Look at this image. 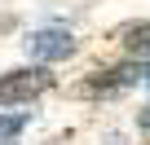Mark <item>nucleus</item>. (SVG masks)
Listing matches in <instances>:
<instances>
[{
    "instance_id": "1",
    "label": "nucleus",
    "mask_w": 150,
    "mask_h": 145,
    "mask_svg": "<svg viewBox=\"0 0 150 145\" xmlns=\"http://www.w3.org/2000/svg\"><path fill=\"white\" fill-rule=\"evenodd\" d=\"M53 88V75L44 66H22V70H9L0 75V106H22V101H35L40 92Z\"/></svg>"
},
{
    "instance_id": "2",
    "label": "nucleus",
    "mask_w": 150,
    "mask_h": 145,
    "mask_svg": "<svg viewBox=\"0 0 150 145\" xmlns=\"http://www.w3.org/2000/svg\"><path fill=\"white\" fill-rule=\"evenodd\" d=\"M27 53L35 62H62V57L75 53V35L66 27H40V31L27 35Z\"/></svg>"
},
{
    "instance_id": "3",
    "label": "nucleus",
    "mask_w": 150,
    "mask_h": 145,
    "mask_svg": "<svg viewBox=\"0 0 150 145\" xmlns=\"http://www.w3.org/2000/svg\"><path fill=\"white\" fill-rule=\"evenodd\" d=\"M119 44L132 53V57H150V22H132L119 31Z\"/></svg>"
},
{
    "instance_id": "4",
    "label": "nucleus",
    "mask_w": 150,
    "mask_h": 145,
    "mask_svg": "<svg viewBox=\"0 0 150 145\" xmlns=\"http://www.w3.org/2000/svg\"><path fill=\"white\" fill-rule=\"evenodd\" d=\"M27 127V114H0V145H13Z\"/></svg>"
},
{
    "instance_id": "5",
    "label": "nucleus",
    "mask_w": 150,
    "mask_h": 145,
    "mask_svg": "<svg viewBox=\"0 0 150 145\" xmlns=\"http://www.w3.org/2000/svg\"><path fill=\"white\" fill-rule=\"evenodd\" d=\"M137 123H141V132H150V106H141V114H137Z\"/></svg>"
},
{
    "instance_id": "6",
    "label": "nucleus",
    "mask_w": 150,
    "mask_h": 145,
    "mask_svg": "<svg viewBox=\"0 0 150 145\" xmlns=\"http://www.w3.org/2000/svg\"><path fill=\"white\" fill-rule=\"evenodd\" d=\"M146 84H150V66H146Z\"/></svg>"
}]
</instances>
